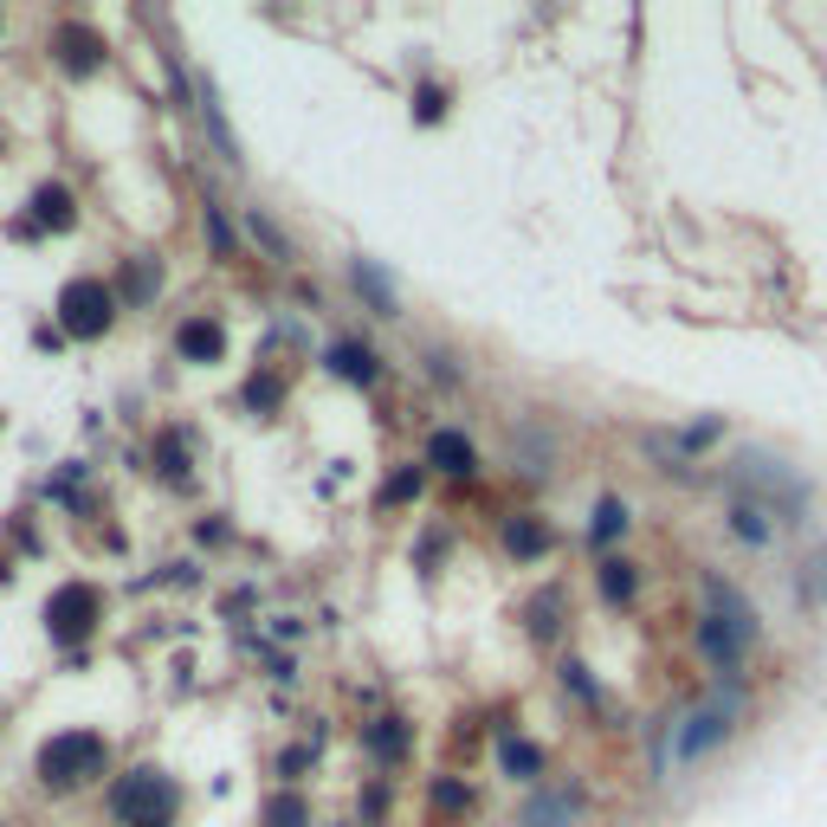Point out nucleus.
Masks as SVG:
<instances>
[{"label": "nucleus", "instance_id": "obj_1", "mask_svg": "<svg viewBox=\"0 0 827 827\" xmlns=\"http://www.w3.org/2000/svg\"><path fill=\"white\" fill-rule=\"evenodd\" d=\"M104 769H110V737H104V731H59V737H46L39 757H33L39 789H53V795H71V789L97 782Z\"/></svg>", "mask_w": 827, "mask_h": 827}, {"label": "nucleus", "instance_id": "obj_2", "mask_svg": "<svg viewBox=\"0 0 827 827\" xmlns=\"http://www.w3.org/2000/svg\"><path fill=\"white\" fill-rule=\"evenodd\" d=\"M737 718H744V698H737V686H731V691H718L711 704H691L686 718L673 724L666 750H660V769H691L698 757H711L718 744H731Z\"/></svg>", "mask_w": 827, "mask_h": 827}, {"label": "nucleus", "instance_id": "obj_3", "mask_svg": "<svg viewBox=\"0 0 827 827\" xmlns=\"http://www.w3.org/2000/svg\"><path fill=\"white\" fill-rule=\"evenodd\" d=\"M175 802H182V789H175V776L155 769V762H137L130 776H117V782L104 789V808H110V822L117 827L175 822Z\"/></svg>", "mask_w": 827, "mask_h": 827}, {"label": "nucleus", "instance_id": "obj_4", "mask_svg": "<svg viewBox=\"0 0 827 827\" xmlns=\"http://www.w3.org/2000/svg\"><path fill=\"white\" fill-rule=\"evenodd\" d=\"M737 485H744V498H757L776 524H802V511H808V479L795 466H782L776 453H744L737 459Z\"/></svg>", "mask_w": 827, "mask_h": 827}, {"label": "nucleus", "instance_id": "obj_5", "mask_svg": "<svg viewBox=\"0 0 827 827\" xmlns=\"http://www.w3.org/2000/svg\"><path fill=\"white\" fill-rule=\"evenodd\" d=\"M59 330L78 337V343H97L110 324H117V291L104 284V278H66V291H59Z\"/></svg>", "mask_w": 827, "mask_h": 827}, {"label": "nucleus", "instance_id": "obj_6", "mask_svg": "<svg viewBox=\"0 0 827 827\" xmlns=\"http://www.w3.org/2000/svg\"><path fill=\"white\" fill-rule=\"evenodd\" d=\"M97 620H104V595L91 582H59L46 595V633H53V647H84L97 633Z\"/></svg>", "mask_w": 827, "mask_h": 827}, {"label": "nucleus", "instance_id": "obj_7", "mask_svg": "<svg viewBox=\"0 0 827 827\" xmlns=\"http://www.w3.org/2000/svg\"><path fill=\"white\" fill-rule=\"evenodd\" d=\"M53 59H59L71 78H91V71H104L110 46H104L97 26H84V20H59V26H53Z\"/></svg>", "mask_w": 827, "mask_h": 827}, {"label": "nucleus", "instance_id": "obj_8", "mask_svg": "<svg viewBox=\"0 0 827 827\" xmlns=\"http://www.w3.org/2000/svg\"><path fill=\"white\" fill-rule=\"evenodd\" d=\"M582 808H589V789H582V782H550V789H537V795L524 802L517 827H575Z\"/></svg>", "mask_w": 827, "mask_h": 827}, {"label": "nucleus", "instance_id": "obj_9", "mask_svg": "<svg viewBox=\"0 0 827 827\" xmlns=\"http://www.w3.org/2000/svg\"><path fill=\"white\" fill-rule=\"evenodd\" d=\"M420 466H427V473H446V479H473V473H479V446L466 440V427H433Z\"/></svg>", "mask_w": 827, "mask_h": 827}, {"label": "nucleus", "instance_id": "obj_10", "mask_svg": "<svg viewBox=\"0 0 827 827\" xmlns=\"http://www.w3.org/2000/svg\"><path fill=\"white\" fill-rule=\"evenodd\" d=\"M698 589H704V615H718V620H724V627H731V633H737V640H744V647H750V640H757V633H762V615H757V602H744V595H737V589H731L724 575H704Z\"/></svg>", "mask_w": 827, "mask_h": 827}, {"label": "nucleus", "instance_id": "obj_11", "mask_svg": "<svg viewBox=\"0 0 827 827\" xmlns=\"http://www.w3.org/2000/svg\"><path fill=\"white\" fill-rule=\"evenodd\" d=\"M149 473L168 485V491H195V446L182 427H162L155 446H149Z\"/></svg>", "mask_w": 827, "mask_h": 827}, {"label": "nucleus", "instance_id": "obj_12", "mask_svg": "<svg viewBox=\"0 0 827 827\" xmlns=\"http://www.w3.org/2000/svg\"><path fill=\"white\" fill-rule=\"evenodd\" d=\"M78 226V201H71L66 182H39L26 195V226L20 233H71Z\"/></svg>", "mask_w": 827, "mask_h": 827}, {"label": "nucleus", "instance_id": "obj_13", "mask_svg": "<svg viewBox=\"0 0 827 827\" xmlns=\"http://www.w3.org/2000/svg\"><path fill=\"white\" fill-rule=\"evenodd\" d=\"M698 653L711 660V673H718V679H731V686H737V673H744V653H750V647H744V640H737V633H731L718 615H698Z\"/></svg>", "mask_w": 827, "mask_h": 827}, {"label": "nucleus", "instance_id": "obj_14", "mask_svg": "<svg viewBox=\"0 0 827 827\" xmlns=\"http://www.w3.org/2000/svg\"><path fill=\"white\" fill-rule=\"evenodd\" d=\"M324 369H330L337 382H356V388H375V382H382V356L362 343V337H337V343L324 349Z\"/></svg>", "mask_w": 827, "mask_h": 827}, {"label": "nucleus", "instance_id": "obj_15", "mask_svg": "<svg viewBox=\"0 0 827 827\" xmlns=\"http://www.w3.org/2000/svg\"><path fill=\"white\" fill-rule=\"evenodd\" d=\"M175 356H182V362H195V369L226 362V324H220V317H188V324L175 330Z\"/></svg>", "mask_w": 827, "mask_h": 827}, {"label": "nucleus", "instance_id": "obj_16", "mask_svg": "<svg viewBox=\"0 0 827 827\" xmlns=\"http://www.w3.org/2000/svg\"><path fill=\"white\" fill-rule=\"evenodd\" d=\"M349 284H356V298L375 317H401V291H395V278L382 272V259H349Z\"/></svg>", "mask_w": 827, "mask_h": 827}, {"label": "nucleus", "instance_id": "obj_17", "mask_svg": "<svg viewBox=\"0 0 827 827\" xmlns=\"http://www.w3.org/2000/svg\"><path fill=\"white\" fill-rule=\"evenodd\" d=\"M362 750L395 769V762L414 750V724H408V718H369V724H362Z\"/></svg>", "mask_w": 827, "mask_h": 827}, {"label": "nucleus", "instance_id": "obj_18", "mask_svg": "<svg viewBox=\"0 0 827 827\" xmlns=\"http://www.w3.org/2000/svg\"><path fill=\"white\" fill-rule=\"evenodd\" d=\"M110 291H117V304H155V291H162V266H155V253H130Z\"/></svg>", "mask_w": 827, "mask_h": 827}, {"label": "nucleus", "instance_id": "obj_19", "mask_svg": "<svg viewBox=\"0 0 827 827\" xmlns=\"http://www.w3.org/2000/svg\"><path fill=\"white\" fill-rule=\"evenodd\" d=\"M195 104H201V124H207V137H213V149H220V162H226V168H240V137H233V124H226V110H220L213 78L195 84Z\"/></svg>", "mask_w": 827, "mask_h": 827}, {"label": "nucleus", "instance_id": "obj_20", "mask_svg": "<svg viewBox=\"0 0 827 827\" xmlns=\"http://www.w3.org/2000/svg\"><path fill=\"white\" fill-rule=\"evenodd\" d=\"M731 537H737V544H750V550H769V544H776V517L762 511L757 498H744V491H737V498H731Z\"/></svg>", "mask_w": 827, "mask_h": 827}, {"label": "nucleus", "instance_id": "obj_21", "mask_svg": "<svg viewBox=\"0 0 827 827\" xmlns=\"http://www.w3.org/2000/svg\"><path fill=\"white\" fill-rule=\"evenodd\" d=\"M504 550L517 556V562H537V556H550V524H544V517H531V511L504 517Z\"/></svg>", "mask_w": 827, "mask_h": 827}, {"label": "nucleus", "instance_id": "obj_22", "mask_svg": "<svg viewBox=\"0 0 827 827\" xmlns=\"http://www.w3.org/2000/svg\"><path fill=\"white\" fill-rule=\"evenodd\" d=\"M427 808H433V822H466L473 815V789L459 782V776H433V789H427Z\"/></svg>", "mask_w": 827, "mask_h": 827}, {"label": "nucleus", "instance_id": "obj_23", "mask_svg": "<svg viewBox=\"0 0 827 827\" xmlns=\"http://www.w3.org/2000/svg\"><path fill=\"white\" fill-rule=\"evenodd\" d=\"M556 459V440L550 433H537V427H524V433H511V466H524L531 479H544Z\"/></svg>", "mask_w": 827, "mask_h": 827}, {"label": "nucleus", "instance_id": "obj_24", "mask_svg": "<svg viewBox=\"0 0 827 827\" xmlns=\"http://www.w3.org/2000/svg\"><path fill=\"white\" fill-rule=\"evenodd\" d=\"M498 769H504L511 782H537V776H544V750L524 744V737H498Z\"/></svg>", "mask_w": 827, "mask_h": 827}, {"label": "nucleus", "instance_id": "obj_25", "mask_svg": "<svg viewBox=\"0 0 827 827\" xmlns=\"http://www.w3.org/2000/svg\"><path fill=\"white\" fill-rule=\"evenodd\" d=\"M562 589H544V595H531L524 602V627H531V640H556L562 633Z\"/></svg>", "mask_w": 827, "mask_h": 827}, {"label": "nucleus", "instance_id": "obj_26", "mask_svg": "<svg viewBox=\"0 0 827 827\" xmlns=\"http://www.w3.org/2000/svg\"><path fill=\"white\" fill-rule=\"evenodd\" d=\"M627 524H633L627 498H602V504H595V517H589V544H595V550H608L615 537H627Z\"/></svg>", "mask_w": 827, "mask_h": 827}, {"label": "nucleus", "instance_id": "obj_27", "mask_svg": "<svg viewBox=\"0 0 827 827\" xmlns=\"http://www.w3.org/2000/svg\"><path fill=\"white\" fill-rule=\"evenodd\" d=\"M201 233H207V246H213V259H240V233H233L226 207L213 201V195L201 201Z\"/></svg>", "mask_w": 827, "mask_h": 827}, {"label": "nucleus", "instance_id": "obj_28", "mask_svg": "<svg viewBox=\"0 0 827 827\" xmlns=\"http://www.w3.org/2000/svg\"><path fill=\"white\" fill-rule=\"evenodd\" d=\"M633 595H640V569H633L627 556H608V562H602V602H608V608H627Z\"/></svg>", "mask_w": 827, "mask_h": 827}, {"label": "nucleus", "instance_id": "obj_29", "mask_svg": "<svg viewBox=\"0 0 827 827\" xmlns=\"http://www.w3.org/2000/svg\"><path fill=\"white\" fill-rule=\"evenodd\" d=\"M420 491H427V466H414L408 459V466H395V479L375 491V504H382V511H401V504H414Z\"/></svg>", "mask_w": 827, "mask_h": 827}, {"label": "nucleus", "instance_id": "obj_30", "mask_svg": "<svg viewBox=\"0 0 827 827\" xmlns=\"http://www.w3.org/2000/svg\"><path fill=\"white\" fill-rule=\"evenodd\" d=\"M259 827H311V802L298 789H278V795H266V808H259Z\"/></svg>", "mask_w": 827, "mask_h": 827}, {"label": "nucleus", "instance_id": "obj_31", "mask_svg": "<svg viewBox=\"0 0 827 827\" xmlns=\"http://www.w3.org/2000/svg\"><path fill=\"white\" fill-rule=\"evenodd\" d=\"M240 401H246L253 414H278V408H284V375H278V369H259V375L246 382V395H240Z\"/></svg>", "mask_w": 827, "mask_h": 827}, {"label": "nucleus", "instance_id": "obj_32", "mask_svg": "<svg viewBox=\"0 0 827 827\" xmlns=\"http://www.w3.org/2000/svg\"><path fill=\"white\" fill-rule=\"evenodd\" d=\"M246 233H253V240H259V246H266L272 259H291V240L278 233V220L266 213V207H246Z\"/></svg>", "mask_w": 827, "mask_h": 827}, {"label": "nucleus", "instance_id": "obj_33", "mask_svg": "<svg viewBox=\"0 0 827 827\" xmlns=\"http://www.w3.org/2000/svg\"><path fill=\"white\" fill-rule=\"evenodd\" d=\"M556 679H562V691H575L582 704H602V686L589 679V666H582V660H562V666H556Z\"/></svg>", "mask_w": 827, "mask_h": 827}, {"label": "nucleus", "instance_id": "obj_34", "mask_svg": "<svg viewBox=\"0 0 827 827\" xmlns=\"http://www.w3.org/2000/svg\"><path fill=\"white\" fill-rule=\"evenodd\" d=\"M414 117H420V124H440V117H446V84H420V91H414Z\"/></svg>", "mask_w": 827, "mask_h": 827}, {"label": "nucleus", "instance_id": "obj_35", "mask_svg": "<svg viewBox=\"0 0 827 827\" xmlns=\"http://www.w3.org/2000/svg\"><path fill=\"white\" fill-rule=\"evenodd\" d=\"M311 762H317V750H311V744H291V750L278 757V776H284V782H298V776H304Z\"/></svg>", "mask_w": 827, "mask_h": 827}, {"label": "nucleus", "instance_id": "obj_36", "mask_svg": "<svg viewBox=\"0 0 827 827\" xmlns=\"http://www.w3.org/2000/svg\"><path fill=\"white\" fill-rule=\"evenodd\" d=\"M711 440H718V420H698V427H686V433H679V459H686V453H698V446H711Z\"/></svg>", "mask_w": 827, "mask_h": 827}, {"label": "nucleus", "instance_id": "obj_37", "mask_svg": "<svg viewBox=\"0 0 827 827\" xmlns=\"http://www.w3.org/2000/svg\"><path fill=\"white\" fill-rule=\"evenodd\" d=\"M808 602H827V550L815 556V575H808V589H802Z\"/></svg>", "mask_w": 827, "mask_h": 827}, {"label": "nucleus", "instance_id": "obj_38", "mask_svg": "<svg viewBox=\"0 0 827 827\" xmlns=\"http://www.w3.org/2000/svg\"><path fill=\"white\" fill-rule=\"evenodd\" d=\"M427 369H433L440 382H459V369H453V356H446V349H427Z\"/></svg>", "mask_w": 827, "mask_h": 827}, {"label": "nucleus", "instance_id": "obj_39", "mask_svg": "<svg viewBox=\"0 0 827 827\" xmlns=\"http://www.w3.org/2000/svg\"><path fill=\"white\" fill-rule=\"evenodd\" d=\"M195 537H201V544H220V537H226V524H220V517H201V524H195Z\"/></svg>", "mask_w": 827, "mask_h": 827}, {"label": "nucleus", "instance_id": "obj_40", "mask_svg": "<svg viewBox=\"0 0 827 827\" xmlns=\"http://www.w3.org/2000/svg\"><path fill=\"white\" fill-rule=\"evenodd\" d=\"M142 827H168V822H142Z\"/></svg>", "mask_w": 827, "mask_h": 827}]
</instances>
